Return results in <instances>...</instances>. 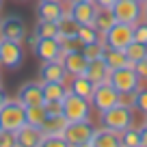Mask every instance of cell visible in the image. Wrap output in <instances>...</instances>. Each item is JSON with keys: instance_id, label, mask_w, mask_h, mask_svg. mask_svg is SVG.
I'll use <instances>...</instances> for the list:
<instances>
[{"instance_id": "cell-1", "label": "cell", "mask_w": 147, "mask_h": 147, "mask_svg": "<svg viewBox=\"0 0 147 147\" xmlns=\"http://www.w3.org/2000/svg\"><path fill=\"white\" fill-rule=\"evenodd\" d=\"M100 123L102 128H108L113 132H123V130L134 125V108L125 102H119L117 106L100 113Z\"/></svg>"}, {"instance_id": "cell-2", "label": "cell", "mask_w": 147, "mask_h": 147, "mask_svg": "<svg viewBox=\"0 0 147 147\" xmlns=\"http://www.w3.org/2000/svg\"><path fill=\"white\" fill-rule=\"evenodd\" d=\"M26 125V106L20 100H7L0 108V128L5 132H18Z\"/></svg>"}, {"instance_id": "cell-3", "label": "cell", "mask_w": 147, "mask_h": 147, "mask_svg": "<svg viewBox=\"0 0 147 147\" xmlns=\"http://www.w3.org/2000/svg\"><path fill=\"white\" fill-rule=\"evenodd\" d=\"M108 82L121 93V97H130V95H134V93L141 89L143 80L138 78V74L134 71L132 65H128V67H121V69H113Z\"/></svg>"}, {"instance_id": "cell-4", "label": "cell", "mask_w": 147, "mask_h": 147, "mask_svg": "<svg viewBox=\"0 0 147 147\" xmlns=\"http://www.w3.org/2000/svg\"><path fill=\"white\" fill-rule=\"evenodd\" d=\"M61 113L63 117L74 123V121H87L91 119V102L84 100L80 95H74V93H67L61 102Z\"/></svg>"}, {"instance_id": "cell-5", "label": "cell", "mask_w": 147, "mask_h": 147, "mask_svg": "<svg viewBox=\"0 0 147 147\" xmlns=\"http://www.w3.org/2000/svg\"><path fill=\"white\" fill-rule=\"evenodd\" d=\"M93 132H95V125L91 123V119H87V121H74V123L65 125L63 138L71 147H87V145H91Z\"/></svg>"}, {"instance_id": "cell-6", "label": "cell", "mask_w": 147, "mask_h": 147, "mask_svg": "<svg viewBox=\"0 0 147 147\" xmlns=\"http://www.w3.org/2000/svg\"><path fill=\"white\" fill-rule=\"evenodd\" d=\"M106 48H115V50H125L130 43L134 41V26L123 22H115L108 32L102 35Z\"/></svg>"}, {"instance_id": "cell-7", "label": "cell", "mask_w": 147, "mask_h": 147, "mask_svg": "<svg viewBox=\"0 0 147 147\" xmlns=\"http://www.w3.org/2000/svg\"><path fill=\"white\" fill-rule=\"evenodd\" d=\"M119 102H123V97H121V93L117 91L110 82L97 84L95 91H93V97H91V106L97 110V113H104V110L117 106Z\"/></svg>"}, {"instance_id": "cell-8", "label": "cell", "mask_w": 147, "mask_h": 147, "mask_svg": "<svg viewBox=\"0 0 147 147\" xmlns=\"http://www.w3.org/2000/svg\"><path fill=\"white\" fill-rule=\"evenodd\" d=\"M24 63V48L20 41L0 37V65L5 69H18Z\"/></svg>"}, {"instance_id": "cell-9", "label": "cell", "mask_w": 147, "mask_h": 147, "mask_svg": "<svg viewBox=\"0 0 147 147\" xmlns=\"http://www.w3.org/2000/svg\"><path fill=\"white\" fill-rule=\"evenodd\" d=\"M113 15H115L117 22L123 24H136L138 20H143V5L136 2V0H117L113 5Z\"/></svg>"}, {"instance_id": "cell-10", "label": "cell", "mask_w": 147, "mask_h": 147, "mask_svg": "<svg viewBox=\"0 0 147 147\" xmlns=\"http://www.w3.org/2000/svg\"><path fill=\"white\" fill-rule=\"evenodd\" d=\"M26 24L20 15H7L5 20H0V37L2 39H11V41L22 43L26 39Z\"/></svg>"}, {"instance_id": "cell-11", "label": "cell", "mask_w": 147, "mask_h": 147, "mask_svg": "<svg viewBox=\"0 0 147 147\" xmlns=\"http://www.w3.org/2000/svg\"><path fill=\"white\" fill-rule=\"evenodd\" d=\"M32 52L43 63L46 61H61L63 59V46H61L59 39H39L37 37V43L32 48Z\"/></svg>"}, {"instance_id": "cell-12", "label": "cell", "mask_w": 147, "mask_h": 147, "mask_svg": "<svg viewBox=\"0 0 147 147\" xmlns=\"http://www.w3.org/2000/svg\"><path fill=\"white\" fill-rule=\"evenodd\" d=\"M18 100L22 102L24 106H41L46 104L43 100V82H37V80H30V82H24L18 91Z\"/></svg>"}, {"instance_id": "cell-13", "label": "cell", "mask_w": 147, "mask_h": 147, "mask_svg": "<svg viewBox=\"0 0 147 147\" xmlns=\"http://www.w3.org/2000/svg\"><path fill=\"white\" fill-rule=\"evenodd\" d=\"M61 63H63V67L67 69L69 78H71V76H82V74L87 71V67H89V59L82 54V48H80V50L65 52L63 59H61Z\"/></svg>"}, {"instance_id": "cell-14", "label": "cell", "mask_w": 147, "mask_h": 147, "mask_svg": "<svg viewBox=\"0 0 147 147\" xmlns=\"http://www.w3.org/2000/svg\"><path fill=\"white\" fill-rule=\"evenodd\" d=\"M67 78H69V74L63 67L61 61H46L41 65V69H39V80L41 82H63V84H67Z\"/></svg>"}, {"instance_id": "cell-15", "label": "cell", "mask_w": 147, "mask_h": 147, "mask_svg": "<svg viewBox=\"0 0 147 147\" xmlns=\"http://www.w3.org/2000/svg\"><path fill=\"white\" fill-rule=\"evenodd\" d=\"M67 11H69V15L82 26V24H93V20H95V15H97V5L93 0H87V2L69 5Z\"/></svg>"}, {"instance_id": "cell-16", "label": "cell", "mask_w": 147, "mask_h": 147, "mask_svg": "<svg viewBox=\"0 0 147 147\" xmlns=\"http://www.w3.org/2000/svg\"><path fill=\"white\" fill-rule=\"evenodd\" d=\"M84 76H87V78L91 80L95 87H97V84L108 82V78H110V67L106 65L104 56H102V59L89 61V67H87V71H84Z\"/></svg>"}, {"instance_id": "cell-17", "label": "cell", "mask_w": 147, "mask_h": 147, "mask_svg": "<svg viewBox=\"0 0 147 147\" xmlns=\"http://www.w3.org/2000/svg\"><path fill=\"white\" fill-rule=\"evenodd\" d=\"M15 138H18V147H39L43 141V130L26 123L15 132Z\"/></svg>"}, {"instance_id": "cell-18", "label": "cell", "mask_w": 147, "mask_h": 147, "mask_svg": "<svg viewBox=\"0 0 147 147\" xmlns=\"http://www.w3.org/2000/svg\"><path fill=\"white\" fill-rule=\"evenodd\" d=\"M91 147H121V134L108 128H95Z\"/></svg>"}, {"instance_id": "cell-19", "label": "cell", "mask_w": 147, "mask_h": 147, "mask_svg": "<svg viewBox=\"0 0 147 147\" xmlns=\"http://www.w3.org/2000/svg\"><path fill=\"white\" fill-rule=\"evenodd\" d=\"M65 7L61 2H50V0H39L37 5V15L39 20H48V22H59L65 15Z\"/></svg>"}, {"instance_id": "cell-20", "label": "cell", "mask_w": 147, "mask_h": 147, "mask_svg": "<svg viewBox=\"0 0 147 147\" xmlns=\"http://www.w3.org/2000/svg\"><path fill=\"white\" fill-rule=\"evenodd\" d=\"M67 89H69V93H74V95H80V97H84V100L91 102L93 91H95V84H93L91 80H89L87 76L82 74V76H71V80H69Z\"/></svg>"}, {"instance_id": "cell-21", "label": "cell", "mask_w": 147, "mask_h": 147, "mask_svg": "<svg viewBox=\"0 0 147 147\" xmlns=\"http://www.w3.org/2000/svg\"><path fill=\"white\" fill-rule=\"evenodd\" d=\"M67 93L69 89L63 82H43V100L46 102H63Z\"/></svg>"}, {"instance_id": "cell-22", "label": "cell", "mask_w": 147, "mask_h": 147, "mask_svg": "<svg viewBox=\"0 0 147 147\" xmlns=\"http://www.w3.org/2000/svg\"><path fill=\"white\" fill-rule=\"evenodd\" d=\"M104 61H106V65L110 67V71H113V69L128 67V65H130L128 56H125V50H115V48H106Z\"/></svg>"}, {"instance_id": "cell-23", "label": "cell", "mask_w": 147, "mask_h": 147, "mask_svg": "<svg viewBox=\"0 0 147 147\" xmlns=\"http://www.w3.org/2000/svg\"><path fill=\"white\" fill-rule=\"evenodd\" d=\"M115 15H113V11L110 9H97V15L95 20H93V26H95V30L100 32V35H104V32H108L110 28H113V24H115Z\"/></svg>"}, {"instance_id": "cell-24", "label": "cell", "mask_w": 147, "mask_h": 147, "mask_svg": "<svg viewBox=\"0 0 147 147\" xmlns=\"http://www.w3.org/2000/svg\"><path fill=\"white\" fill-rule=\"evenodd\" d=\"M80 24L69 15V11H65V15L59 20V39H69V37H76Z\"/></svg>"}, {"instance_id": "cell-25", "label": "cell", "mask_w": 147, "mask_h": 147, "mask_svg": "<svg viewBox=\"0 0 147 147\" xmlns=\"http://www.w3.org/2000/svg\"><path fill=\"white\" fill-rule=\"evenodd\" d=\"M35 35L39 39H59V22H48L39 20L35 24Z\"/></svg>"}, {"instance_id": "cell-26", "label": "cell", "mask_w": 147, "mask_h": 147, "mask_svg": "<svg viewBox=\"0 0 147 147\" xmlns=\"http://www.w3.org/2000/svg\"><path fill=\"white\" fill-rule=\"evenodd\" d=\"M69 121L63 117V113H59V115H48L46 123L41 125L43 134H63L65 125H67Z\"/></svg>"}, {"instance_id": "cell-27", "label": "cell", "mask_w": 147, "mask_h": 147, "mask_svg": "<svg viewBox=\"0 0 147 147\" xmlns=\"http://www.w3.org/2000/svg\"><path fill=\"white\" fill-rule=\"evenodd\" d=\"M48 119V110L46 106H26V123L35 125V128H41Z\"/></svg>"}, {"instance_id": "cell-28", "label": "cell", "mask_w": 147, "mask_h": 147, "mask_svg": "<svg viewBox=\"0 0 147 147\" xmlns=\"http://www.w3.org/2000/svg\"><path fill=\"white\" fill-rule=\"evenodd\" d=\"M76 37H78V41L82 43V46L93 43V41H100V39H102V35L95 30V26H93V24H82V26H78Z\"/></svg>"}, {"instance_id": "cell-29", "label": "cell", "mask_w": 147, "mask_h": 147, "mask_svg": "<svg viewBox=\"0 0 147 147\" xmlns=\"http://www.w3.org/2000/svg\"><path fill=\"white\" fill-rule=\"evenodd\" d=\"M125 56H128L130 65L138 63V61L147 59V46H145V43H141V41H132L128 48H125Z\"/></svg>"}, {"instance_id": "cell-30", "label": "cell", "mask_w": 147, "mask_h": 147, "mask_svg": "<svg viewBox=\"0 0 147 147\" xmlns=\"http://www.w3.org/2000/svg\"><path fill=\"white\" fill-rule=\"evenodd\" d=\"M130 106L141 115H147V87H141L134 95H130Z\"/></svg>"}, {"instance_id": "cell-31", "label": "cell", "mask_w": 147, "mask_h": 147, "mask_svg": "<svg viewBox=\"0 0 147 147\" xmlns=\"http://www.w3.org/2000/svg\"><path fill=\"white\" fill-rule=\"evenodd\" d=\"M121 147H141V130L136 125L121 132Z\"/></svg>"}, {"instance_id": "cell-32", "label": "cell", "mask_w": 147, "mask_h": 147, "mask_svg": "<svg viewBox=\"0 0 147 147\" xmlns=\"http://www.w3.org/2000/svg\"><path fill=\"white\" fill-rule=\"evenodd\" d=\"M104 52H106V43H104V39L82 46V54L87 56L89 61H93V59H102V56H104Z\"/></svg>"}, {"instance_id": "cell-33", "label": "cell", "mask_w": 147, "mask_h": 147, "mask_svg": "<svg viewBox=\"0 0 147 147\" xmlns=\"http://www.w3.org/2000/svg\"><path fill=\"white\" fill-rule=\"evenodd\" d=\"M39 147H71L63 138V134H43V141Z\"/></svg>"}, {"instance_id": "cell-34", "label": "cell", "mask_w": 147, "mask_h": 147, "mask_svg": "<svg viewBox=\"0 0 147 147\" xmlns=\"http://www.w3.org/2000/svg\"><path fill=\"white\" fill-rule=\"evenodd\" d=\"M134 41H141L147 46V20H138L134 24Z\"/></svg>"}, {"instance_id": "cell-35", "label": "cell", "mask_w": 147, "mask_h": 147, "mask_svg": "<svg viewBox=\"0 0 147 147\" xmlns=\"http://www.w3.org/2000/svg\"><path fill=\"white\" fill-rule=\"evenodd\" d=\"M0 147H18V138L15 132H0Z\"/></svg>"}, {"instance_id": "cell-36", "label": "cell", "mask_w": 147, "mask_h": 147, "mask_svg": "<svg viewBox=\"0 0 147 147\" xmlns=\"http://www.w3.org/2000/svg\"><path fill=\"white\" fill-rule=\"evenodd\" d=\"M132 67H134V71L138 74V78H141V80H147V59H143V61H138V63H134Z\"/></svg>"}, {"instance_id": "cell-37", "label": "cell", "mask_w": 147, "mask_h": 147, "mask_svg": "<svg viewBox=\"0 0 147 147\" xmlns=\"http://www.w3.org/2000/svg\"><path fill=\"white\" fill-rule=\"evenodd\" d=\"M97 5V9H113V5H115L117 0H93Z\"/></svg>"}, {"instance_id": "cell-38", "label": "cell", "mask_w": 147, "mask_h": 147, "mask_svg": "<svg viewBox=\"0 0 147 147\" xmlns=\"http://www.w3.org/2000/svg\"><path fill=\"white\" fill-rule=\"evenodd\" d=\"M138 130H141V147H147V123Z\"/></svg>"}, {"instance_id": "cell-39", "label": "cell", "mask_w": 147, "mask_h": 147, "mask_svg": "<svg viewBox=\"0 0 147 147\" xmlns=\"http://www.w3.org/2000/svg\"><path fill=\"white\" fill-rule=\"evenodd\" d=\"M7 100H9V95H7V91L2 87H0V108H2V106L7 104Z\"/></svg>"}, {"instance_id": "cell-40", "label": "cell", "mask_w": 147, "mask_h": 147, "mask_svg": "<svg viewBox=\"0 0 147 147\" xmlns=\"http://www.w3.org/2000/svg\"><path fill=\"white\" fill-rule=\"evenodd\" d=\"M143 20H147V2L143 5Z\"/></svg>"}, {"instance_id": "cell-41", "label": "cell", "mask_w": 147, "mask_h": 147, "mask_svg": "<svg viewBox=\"0 0 147 147\" xmlns=\"http://www.w3.org/2000/svg\"><path fill=\"white\" fill-rule=\"evenodd\" d=\"M76 2H87V0H67V5H76Z\"/></svg>"}, {"instance_id": "cell-42", "label": "cell", "mask_w": 147, "mask_h": 147, "mask_svg": "<svg viewBox=\"0 0 147 147\" xmlns=\"http://www.w3.org/2000/svg\"><path fill=\"white\" fill-rule=\"evenodd\" d=\"M50 2H61V5H65V2H67V0H50Z\"/></svg>"}, {"instance_id": "cell-43", "label": "cell", "mask_w": 147, "mask_h": 147, "mask_svg": "<svg viewBox=\"0 0 147 147\" xmlns=\"http://www.w3.org/2000/svg\"><path fill=\"white\" fill-rule=\"evenodd\" d=\"M136 2H141V5H145V2H147V0H136Z\"/></svg>"}, {"instance_id": "cell-44", "label": "cell", "mask_w": 147, "mask_h": 147, "mask_svg": "<svg viewBox=\"0 0 147 147\" xmlns=\"http://www.w3.org/2000/svg\"><path fill=\"white\" fill-rule=\"evenodd\" d=\"M0 9H2V0H0Z\"/></svg>"}, {"instance_id": "cell-45", "label": "cell", "mask_w": 147, "mask_h": 147, "mask_svg": "<svg viewBox=\"0 0 147 147\" xmlns=\"http://www.w3.org/2000/svg\"><path fill=\"white\" fill-rule=\"evenodd\" d=\"M145 123H147V115H145Z\"/></svg>"}, {"instance_id": "cell-46", "label": "cell", "mask_w": 147, "mask_h": 147, "mask_svg": "<svg viewBox=\"0 0 147 147\" xmlns=\"http://www.w3.org/2000/svg\"><path fill=\"white\" fill-rule=\"evenodd\" d=\"M0 132H2V128H0Z\"/></svg>"}, {"instance_id": "cell-47", "label": "cell", "mask_w": 147, "mask_h": 147, "mask_svg": "<svg viewBox=\"0 0 147 147\" xmlns=\"http://www.w3.org/2000/svg\"><path fill=\"white\" fill-rule=\"evenodd\" d=\"M20 2H24V0H20Z\"/></svg>"}, {"instance_id": "cell-48", "label": "cell", "mask_w": 147, "mask_h": 147, "mask_svg": "<svg viewBox=\"0 0 147 147\" xmlns=\"http://www.w3.org/2000/svg\"><path fill=\"white\" fill-rule=\"evenodd\" d=\"M87 147H91V145H87Z\"/></svg>"}, {"instance_id": "cell-49", "label": "cell", "mask_w": 147, "mask_h": 147, "mask_svg": "<svg viewBox=\"0 0 147 147\" xmlns=\"http://www.w3.org/2000/svg\"><path fill=\"white\" fill-rule=\"evenodd\" d=\"M0 80H2V78H0Z\"/></svg>"}]
</instances>
